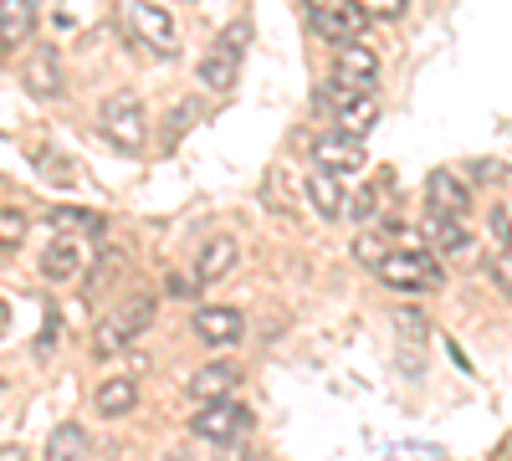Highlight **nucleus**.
<instances>
[{
	"instance_id": "obj_1",
	"label": "nucleus",
	"mask_w": 512,
	"mask_h": 461,
	"mask_svg": "<svg viewBox=\"0 0 512 461\" xmlns=\"http://www.w3.org/2000/svg\"><path fill=\"white\" fill-rule=\"evenodd\" d=\"M246 41H251V21L241 16V21H231L216 41L205 47V57H200V82L210 93H231L236 88V77H241V57H246Z\"/></svg>"
},
{
	"instance_id": "obj_2",
	"label": "nucleus",
	"mask_w": 512,
	"mask_h": 461,
	"mask_svg": "<svg viewBox=\"0 0 512 461\" xmlns=\"http://www.w3.org/2000/svg\"><path fill=\"white\" fill-rule=\"evenodd\" d=\"M374 272H379L384 287H395V292H431V287H441V262H436V251H425V246L390 251Z\"/></svg>"
},
{
	"instance_id": "obj_3",
	"label": "nucleus",
	"mask_w": 512,
	"mask_h": 461,
	"mask_svg": "<svg viewBox=\"0 0 512 461\" xmlns=\"http://www.w3.org/2000/svg\"><path fill=\"white\" fill-rule=\"evenodd\" d=\"M98 123H103V139H108L113 149H123V154H144L149 129H144V103H139L134 93H113V98H103Z\"/></svg>"
},
{
	"instance_id": "obj_4",
	"label": "nucleus",
	"mask_w": 512,
	"mask_h": 461,
	"mask_svg": "<svg viewBox=\"0 0 512 461\" xmlns=\"http://www.w3.org/2000/svg\"><path fill=\"white\" fill-rule=\"evenodd\" d=\"M149 323H154V298H134V303L113 308V313L93 328V354H118L128 339H139Z\"/></svg>"
},
{
	"instance_id": "obj_5",
	"label": "nucleus",
	"mask_w": 512,
	"mask_h": 461,
	"mask_svg": "<svg viewBox=\"0 0 512 461\" xmlns=\"http://www.w3.org/2000/svg\"><path fill=\"white\" fill-rule=\"evenodd\" d=\"M190 431L210 446H231L236 436L251 431V410L236 405V400H216V405H200V415L190 421Z\"/></svg>"
},
{
	"instance_id": "obj_6",
	"label": "nucleus",
	"mask_w": 512,
	"mask_h": 461,
	"mask_svg": "<svg viewBox=\"0 0 512 461\" xmlns=\"http://www.w3.org/2000/svg\"><path fill=\"white\" fill-rule=\"evenodd\" d=\"M123 21H128V31H134L149 52H175L180 47V36H175V21H169L159 6H149V0H123Z\"/></svg>"
},
{
	"instance_id": "obj_7",
	"label": "nucleus",
	"mask_w": 512,
	"mask_h": 461,
	"mask_svg": "<svg viewBox=\"0 0 512 461\" xmlns=\"http://www.w3.org/2000/svg\"><path fill=\"white\" fill-rule=\"evenodd\" d=\"M374 82H379V57L369 47H359V41H344V52L333 57V88L374 93Z\"/></svg>"
},
{
	"instance_id": "obj_8",
	"label": "nucleus",
	"mask_w": 512,
	"mask_h": 461,
	"mask_svg": "<svg viewBox=\"0 0 512 461\" xmlns=\"http://www.w3.org/2000/svg\"><path fill=\"white\" fill-rule=\"evenodd\" d=\"M308 11H313V26H318L328 41H359V31H364V21H369L354 0H308Z\"/></svg>"
},
{
	"instance_id": "obj_9",
	"label": "nucleus",
	"mask_w": 512,
	"mask_h": 461,
	"mask_svg": "<svg viewBox=\"0 0 512 461\" xmlns=\"http://www.w3.org/2000/svg\"><path fill=\"white\" fill-rule=\"evenodd\" d=\"M364 144L354 139V134H323V139H313V164L318 170H328V175H354V170H364Z\"/></svg>"
},
{
	"instance_id": "obj_10",
	"label": "nucleus",
	"mask_w": 512,
	"mask_h": 461,
	"mask_svg": "<svg viewBox=\"0 0 512 461\" xmlns=\"http://www.w3.org/2000/svg\"><path fill=\"white\" fill-rule=\"evenodd\" d=\"M333 118H338V129L344 134H369L374 129V118H379V103L374 93H344V88H333Z\"/></svg>"
},
{
	"instance_id": "obj_11",
	"label": "nucleus",
	"mask_w": 512,
	"mask_h": 461,
	"mask_svg": "<svg viewBox=\"0 0 512 461\" xmlns=\"http://www.w3.org/2000/svg\"><path fill=\"white\" fill-rule=\"evenodd\" d=\"M241 385V369L231 364V359H221V364H205V369H195L190 374V395L200 400V405H216V400H231V390Z\"/></svg>"
},
{
	"instance_id": "obj_12",
	"label": "nucleus",
	"mask_w": 512,
	"mask_h": 461,
	"mask_svg": "<svg viewBox=\"0 0 512 461\" xmlns=\"http://www.w3.org/2000/svg\"><path fill=\"white\" fill-rule=\"evenodd\" d=\"M21 82H26V93H31V98H62V62H57V52H52V47H41L36 57H26Z\"/></svg>"
},
{
	"instance_id": "obj_13",
	"label": "nucleus",
	"mask_w": 512,
	"mask_h": 461,
	"mask_svg": "<svg viewBox=\"0 0 512 461\" xmlns=\"http://www.w3.org/2000/svg\"><path fill=\"white\" fill-rule=\"evenodd\" d=\"M82 267H88V246H82V241H52L47 251H41V277H47V282H72Z\"/></svg>"
},
{
	"instance_id": "obj_14",
	"label": "nucleus",
	"mask_w": 512,
	"mask_h": 461,
	"mask_svg": "<svg viewBox=\"0 0 512 461\" xmlns=\"http://www.w3.org/2000/svg\"><path fill=\"white\" fill-rule=\"evenodd\" d=\"M241 328H246L241 308H226V303L195 313V333H200L205 344H236V339H241Z\"/></svg>"
},
{
	"instance_id": "obj_15",
	"label": "nucleus",
	"mask_w": 512,
	"mask_h": 461,
	"mask_svg": "<svg viewBox=\"0 0 512 461\" xmlns=\"http://www.w3.org/2000/svg\"><path fill=\"white\" fill-rule=\"evenodd\" d=\"M425 195H431L436 216H466L472 211V190H466L456 175H446V170H436L431 180H425Z\"/></svg>"
},
{
	"instance_id": "obj_16",
	"label": "nucleus",
	"mask_w": 512,
	"mask_h": 461,
	"mask_svg": "<svg viewBox=\"0 0 512 461\" xmlns=\"http://www.w3.org/2000/svg\"><path fill=\"white\" fill-rule=\"evenodd\" d=\"M36 31V6L31 0H0V52H16Z\"/></svg>"
},
{
	"instance_id": "obj_17",
	"label": "nucleus",
	"mask_w": 512,
	"mask_h": 461,
	"mask_svg": "<svg viewBox=\"0 0 512 461\" xmlns=\"http://www.w3.org/2000/svg\"><path fill=\"white\" fill-rule=\"evenodd\" d=\"M236 257H241V246H236V236H216L205 251H200V262H195V277L210 287V282H221V277H231L236 272Z\"/></svg>"
},
{
	"instance_id": "obj_18",
	"label": "nucleus",
	"mask_w": 512,
	"mask_h": 461,
	"mask_svg": "<svg viewBox=\"0 0 512 461\" xmlns=\"http://www.w3.org/2000/svg\"><path fill=\"white\" fill-rule=\"evenodd\" d=\"M308 195H313V205H318V216H328V221L344 216V185H338V175L313 170V175H308Z\"/></svg>"
},
{
	"instance_id": "obj_19",
	"label": "nucleus",
	"mask_w": 512,
	"mask_h": 461,
	"mask_svg": "<svg viewBox=\"0 0 512 461\" xmlns=\"http://www.w3.org/2000/svg\"><path fill=\"white\" fill-rule=\"evenodd\" d=\"M134 405H139V385H134V380L113 374V380L98 385V410H103V415H128Z\"/></svg>"
},
{
	"instance_id": "obj_20",
	"label": "nucleus",
	"mask_w": 512,
	"mask_h": 461,
	"mask_svg": "<svg viewBox=\"0 0 512 461\" xmlns=\"http://www.w3.org/2000/svg\"><path fill=\"white\" fill-rule=\"evenodd\" d=\"M88 456V436H82V426H57L47 436V461H82Z\"/></svg>"
},
{
	"instance_id": "obj_21",
	"label": "nucleus",
	"mask_w": 512,
	"mask_h": 461,
	"mask_svg": "<svg viewBox=\"0 0 512 461\" xmlns=\"http://www.w3.org/2000/svg\"><path fill=\"white\" fill-rule=\"evenodd\" d=\"M431 241H436V251H461V246H466L461 216H436V211H431Z\"/></svg>"
},
{
	"instance_id": "obj_22",
	"label": "nucleus",
	"mask_w": 512,
	"mask_h": 461,
	"mask_svg": "<svg viewBox=\"0 0 512 461\" xmlns=\"http://www.w3.org/2000/svg\"><path fill=\"white\" fill-rule=\"evenodd\" d=\"M26 231H31V221L16 211V205H0V251H16L26 241Z\"/></svg>"
},
{
	"instance_id": "obj_23",
	"label": "nucleus",
	"mask_w": 512,
	"mask_h": 461,
	"mask_svg": "<svg viewBox=\"0 0 512 461\" xmlns=\"http://www.w3.org/2000/svg\"><path fill=\"white\" fill-rule=\"evenodd\" d=\"M195 118H200V98H180V103H175V113H169V123H164V149L175 144Z\"/></svg>"
},
{
	"instance_id": "obj_24",
	"label": "nucleus",
	"mask_w": 512,
	"mask_h": 461,
	"mask_svg": "<svg viewBox=\"0 0 512 461\" xmlns=\"http://www.w3.org/2000/svg\"><path fill=\"white\" fill-rule=\"evenodd\" d=\"M390 461H451V451L446 446H431V441H405V446H395Z\"/></svg>"
},
{
	"instance_id": "obj_25",
	"label": "nucleus",
	"mask_w": 512,
	"mask_h": 461,
	"mask_svg": "<svg viewBox=\"0 0 512 461\" xmlns=\"http://www.w3.org/2000/svg\"><path fill=\"white\" fill-rule=\"evenodd\" d=\"M354 6H359L364 16H379V21H395V16H405V6H410V0H354Z\"/></svg>"
},
{
	"instance_id": "obj_26",
	"label": "nucleus",
	"mask_w": 512,
	"mask_h": 461,
	"mask_svg": "<svg viewBox=\"0 0 512 461\" xmlns=\"http://www.w3.org/2000/svg\"><path fill=\"white\" fill-rule=\"evenodd\" d=\"M354 257H359L364 267H369V262L379 267L384 257H390V251H384V241H379V236H359V241H354Z\"/></svg>"
},
{
	"instance_id": "obj_27",
	"label": "nucleus",
	"mask_w": 512,
	"mask_h": 461,
	"mask_svg": "<svg viewBox=\"0 0 512 461\" xmlns=\"http://www.w3.org/2000/svg\"><path fill=\"white\" fill-rule=\"evenodd\" d=\"M492 236H497V241H512V226H507L502 211H492Z\"/></svg>"
},
{
	"instance_id": "obj_28",
	"label": "nucleus",
	"mask_w": 512,
	"mask_h": 461,
	"mask_svg": "<svg viewBox=\"0 0 512 461\" xmlns=\"http://www.w3.org/2000/svg\"><path fill=\"white\" fill-rule=\"evenodd\" d=\"M0 461H36V456L21 451V446H0Z\"/></svg>"
},
{
	"instance_id": "obj_29",
	"label": "nucleus",
	"mask_w": 512,
	"mask_h": 461,
	"mask_svg": "<svg viewBox=\"0 0 512 461\" xmlns=\"http://www.w3.org/2000/svg\"><path fill=\"white\" fill-rule=\"evenodd\" d=\"M169 461H180V456H169Z\"/></svg>"
}]
</instances>
